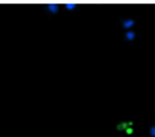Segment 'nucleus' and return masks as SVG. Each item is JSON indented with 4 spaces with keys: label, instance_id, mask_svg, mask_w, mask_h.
Wrapping results in <instances>:
<instances>
[{
    "label": "nucleus",
    "instance_id": "3",
    "mask_svg": "<svg viewBox=\"0 0 155 137\" xmlns=\"http://www.w3.org/2000/svg\"><path fill=\"white\" fill-rule=\"evenodd\" d=\"M122 24H123L124 28H131L134 24V21L133 20H126V21H123Z\"/></svg>",
    "mask_w": 155,
    "mask_h": 137
},
{
    "label": "nucleus",
    "instance_id": "7",
    "mask_svg": "<svg viewBox=\"0 0 155 137\" xmlns=\"http://www.w3.org/2000/svg\"><path fill=\"white\" fill-rule=\"evenodd\" d=\"M125 131H126V134H127V135H132V134H133V128H132V127H130V128H127Z\"/></svg>",
    "mask_w": 155,
    "mask_h": 137
},
{
    "label": "nucleus",
    "instance_id": "5",
    "mask_svg": "<svg viewBox=\"0 0 155 137\" xmlns=\"http://www.w3.org/2000/svg\"><path fill=\"white\" fill-rule=\"evenodd\" d=\"M134 33L133 31H129V33H126V40H129V41H131V40H133L134 38Z\"/></svg>",
    "mask_w": 155,
    "mask_h": 137
},
{
    "label": "nucleus",
    "instance_id": "6",
    "mask_svg": "<svg viewBox=\"0 0 155 137\" xmlns=\"http://www.w3.org/2000/svg\"><path fill=\"white\" fill-rule=\"evenodd\" d=\"M149 135L152 137H155V126H153V127L149 129Z\"/></svg>",
    "mask_w": 155,
    "mask_h": 137
},
{
    "label": "nucleus",
    "instance_id": "2",
    "mask_svg": "<svg viewBox=\"0 0 155 137\" xmlns=\"http://www.w3.org/2000/svg\"><path fill=\"white\" fill-rule=\"evenodd\" d=\"M132 126H133L132 122H122V123H119V124L117 126V130L124 131V130H126L127 128H130V127H132Z\"/></svg>",
    "mask_w": 155,
    "mask_h": 137
},
{
    "label": "nucleus",
    "instance_id": "4",
    "mask_svg": "<svg viewBox=\"0 0 155 137\" xmlns=\"http://www.w3.org/2000/svg\"><path fill=\"white\" fill-rule=\"evenodd\" d=\"M65 6H66V8H67L69 10H72V9H74V8L77 7V5H75L74 2H67Z\"/></svg>",
    "mask_w": 155,
    "mask_h": 137
},
{
    "label": "nucleus",
    "instance_id": "1",
    "mask_svg": "<svg viewBox=\"0 0 155 137\" xmlns=\"http://www.w3.org/2000/svg\"><path fill=\"white\" fill-rule=\"evenodd\" d=\"M45 10H46L49 14L55 15V14H57V13L59 12V6L56 5V3H49V5L45 6Z\"/></svg>",
    "mask_w": 155,
    "mask_h": 137
}]
</instances>
